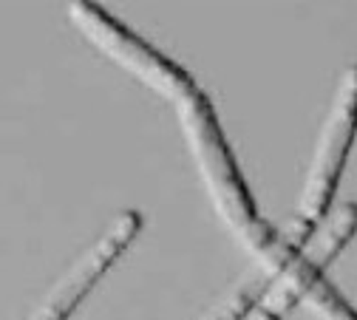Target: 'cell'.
Returning a JSON list of instances; mask_svg holds the SVG:
<instances>
[{
	"label": "cell",
	"instance_id": "obj_2",
	"mask_svg": "<svg viewBox=\"0 0 357 320\" xmlns=\"http://www.w3.org/2000/svg\"><path fill=\"white\" fill-rule=\"evenodd\" d=\"M354 130H357V63L343 71V79H340L337 94L332 100L324 133L318 139V151H315V159H312L303 199H301V213H298L301 221L289 233L292 252L309 238V233L315 230L321 215L329 210L340 170L346 165V156H349V148L354 139Z\"/></svg>",
	"mask_w": 357,
	"mask_h": 320
},
{
	"label": "cell",
	"instance_id": "obj_7",
	"mask_svg": "<svg viewBox=\"0 0 357 320\" xmlns=\"http://www.w3.org/2000/svg\"><path fill=\"white\" fill-rule=\"evenodd\" d=\"M306 298L312 300V306H315L326 320H357V312H354V309H351L335 289L324 287L321 281L306 292Z\"/></svg>",
	"mask_w": 357,
	"mask_h": 320
},
{
	"label": "cell",
	"instance_id": "obj_6",
	"mask_svg": "<svg viewBox=\"0 0 357 320\" xmlns=\"http://www.w3.org/2000/svg\"><path fill=\"white\" fill-rule=\"evenodd\" d=\"M261 295H264V281H244L221 303H215V309L204 320H247L258 306Z\"/></svg>",
	"mask_w": 357,
	"mask_h": 320
},
{
	"label": "cell",
	"instance_id": "obj_1",
	"mask_svg": "<svg viewBox=\"0 0 357 320\" xmlns=\"http://www.w3.org/2000/svg\"><path fill=\"white\" fill-rule=\"evenodd\" d=\"M178 111H182V125L190 136V145H193V153L210 181V190H213V199L241 238H250L252 247H273L275 238L273 233L266 230V224L261 221L258 210H255V201L250 199L247 193V185L241 173L236 170V162H233V153L225 142V133H221L218 122H215V114L207 102V97L202 94L199 88H190L185 97H178Z\"/></svg>",
	"mask_w": 357,
	"mask_h": 320
},
{
	"label": "cell",
	"instance_id": "obj_8",
	"mask_svg": "<svg viewBox=\"0 0 357 320\" xmlns=\"http://www.w3.org/2000/svg\"><path fill=\"white\" fill-rule=\"evenodd\" d=\"M247 320H281V317H275V314H270V312H264V309H252V314L247 317Z\"/></svg>",
	"mask_w": 357,
	"mask_h": 320
},
{
	"label": "cell",
	"instance_id": "obj_4",
	"mask_svg": "<svg viewBox=\"0 0 357 320\" xmlns=\"http://www.w3.org/2000/svg\"><path fill=\"white\" fill-rule=\"evenodd\" d=\"M139 227H142L139 213H133V210L122 213L108 227V233L66 272V278L52 289V295L40 303V309L29 320H66L77 309V303L88 295V289L105 275V269L114 264V258L122 255L130 238L139 233Z\"/></svg>",
	"mask_w": 357,
	"mask_h": 320
},
{
	"label": "cell",
	"instance_id": "obj_3",
	"mask_svg": "<svg viewBox=\"0 0 357 320\" xmlns=\"http://www.w3.org/2000/svg\"><path fill=\"white\" fill-rule=\"evenodd\" d=\"M68 15L77 20V26L85 31L88 40L97 43L102 52H108L114 60H119L125 68H130L139 79H145L153 88L165 91L167 97L178 100V97H185L190 88H196L193 79L188 77V71H182L170 60H165L162 54H156L151 45H145L137 34H130L125 26L114 23L100 6L74 3L68 9Z\"/></svg>",
	"mask_w": 357,
	"mask_h": 320
},
{
	"label": "cell",
	"instance_id": "obj_5",
	"mask_svg": "<svg viewBox=\"0 0 357 320\" xmlns=\"http://www.w3.org/2000/svg\"><path fill=\"white\" fill-rule=\"evenodd\" d=\"M354 230H357V204H346L324 227L309 233V238L292 252V261L301 269L312 272V275H321V269L332 261V255L349 241Z\"/></svg>",
	"mask_w": 357,
	"mask_h": 320
}]
</instances>
